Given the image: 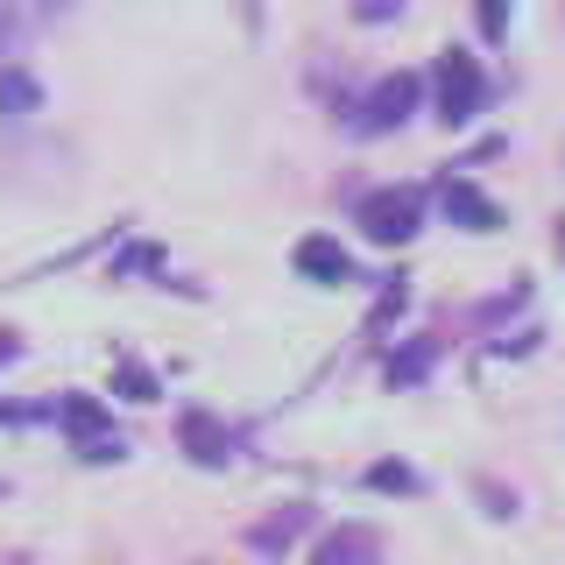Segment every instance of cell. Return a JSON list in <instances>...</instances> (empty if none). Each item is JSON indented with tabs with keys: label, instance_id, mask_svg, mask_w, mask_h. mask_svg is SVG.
<instances>
[{
	"label": "cell",
	"instance_id": "obj_13",
	"mask_svg": "<svg viewBox=\"0 0 565 565\" xmlns=\"http://www.w3.org/2000/svg\"><path fill=\"white\" fill-rule=\"evenodd\" d=\"M120 396H128V403H156V382H149V367H120Z\"/></svg>",
	"mask_w": 565,
	"mask_h": 565
},
{
	"label": "cell",
	"instance_id": "obj_12",
	"mask_svg": "<svg viewBox=\"0 0 565 565\" xmlns=\"http://www.w3.org/2000/svg\"><path fill=\"white\" fill-rule=\"evenodd\" d=\"M367 488H396V494H411V488H417V473H411V467H396V459H382V467H367Z\"/></svg>",
	"mask_w": 565,
	"mask_h": 565
},
{
	"label": "cell",
	"instance_id": "obj_7",
	"mask_svg": "<svg viewBox=\"0 0 565 565\" xmlns=\"http://www.w3.org/2000/svg\"><path fill=\"white\" fill-rule=\"evenodd\" d=\"M297 269L318 276V282H353V255H347L340 241L311 234V241H297Z\"/></svg>",
	"mask_w": 565,
	"mask_h": 565
},
{
	"label": "cell",
	"instance_id": "obj_8",
	"mask_svg": "<svg viewBox=\"0 0 565 565\" xmlns=\"http://www.w3.org/2000/svg\"><path fill=\"white\" fill-rule=\"evenodd\" d=\"M311 523V509H282V516H269V523H255L247 530V544H255L262 558H276V552H290V537Z\"/></svg>",
	"mask_w": 565,
	"mask_h": 565
},
{
	"label": "cell",
	"instance_id": "obj_15",
	"mask_svg": "<svg viewBox=\"0 0 565 565\" xmlns=\"http://www.w3.org/2000/svg\"><path fill=\"white\" fill-rule=\"evenodd\" d=\"M0 361H14V340H8V332H0Z\"/></svg>",
	"mask_w": 565,
	"mask_h": 565
},
{
	"label": "cell",
	"instance_id": "obj_1",
	"mask_svg": "<svg viewBox=\"0 0 565 565\" xmlns=\"http://www.w3.org/2000/svg\"><path fill=\"white\" fill-rule=\"evenodd\" d=\"M481 93H488L481 64H473L467 50H446V57H438V120H446V128H467V120L481 114Z\"/></svg>",
	"mask_w": 565,
	"mask_h": 565
},
{
	"label": "cell",
	"instance_id": "obj_14",
	"mask_svg": "<svg viewBox=\"0 0 565 565\" xmlns=\"http://www.w3.org/2000/svg\"><path fill=\"white\" fill-rule=\"evenodd\" d=\"M481 494H488V502H494V516H516V494H502V488H494V481H481Z\"/></svg>",
	"mask_w": 565,
	"mask_h": 565
},
{
	"label": "cell",
	"instance_id": "obj_6",
	"mask_svg": "<svg viewBox=\"0 0 565 565\" xmlns=\"http://www.w3.org/2000/svg\"><path fill=\"white\" fill-rule=\"evenodd\" d=\"M375 558H382V537L367 523H347L318 544V565H375Z\"/></svg>",
	"mask_w": 565,
	"mask_h": 565
},
{
	"label": "cell",
	"instance_id": "obj_4",
	"mask_svg": "<svg viewBox=\"0 0 565 565\" xmlns=\"http://www.w3.org/2000/svg\"><path fill=\"white\" fill-rule=\"evenodd\" d=\"M234 446H241V438L226 431L220 417H205V411H184V452L199 459V467H226V459H234Z\"/></svg>",
	"mask_w": 565,
	"mask_h": 565
},
{
	"label": "cell",
	"instance_id": "obj_5",
	"mask_svg": "<svg viewBox=\"0 0 565 565\" xmlns=\"http://www.w3.org/2000/svg\"><path fill=\"white\" fill-rule=\"evenodd\" d=\"M438 199H446V212H452L459 226H473V234H494V226H502V205L481 199L467 177H446V191H438Z\"/></svg>",
	"mask_w": 565,
	"mask_h": 565
},
{
	"label": "cell",
	"instance_id": "obj_11",
	"mask_svg": "<svg viewBox=\"0 0 565 565\" xmlns=\"http://www.w3.org/2000/svg\"><path fill=\"white\" fill-rule=\"evenodd\" d=\"M57 417H64V424H71V431H78V438H85V446H93V438H99V403L71 396V403H57Z\"/></svg>",
	"mask_w": 565,
	"mask_h": 565
},
{
	"label": "cell",
	"instance_id": "obj_2",
	"mask_svg": "<svg viewBox=\"0 0 565 565\" xmlns=\"http://www.w3.org/2000/svg\"><path fill=\"white\" fill-rule=\"evenodd\" d=\"M417 220H424V199H417L411 184L361 199V226H367V241H382V247H403V241L417 234Z\"/></svg>",
	"mask_w": 565,
	"mask_h": 565
},
{
	"label": "cell",
	"instance_id": "obj_3",
	"mask_svg": "<svg viewBox=\"0 0 565 565\" xmlns=\"http://www.w3.org/2000/svg\"><path fill=\"white\" fill-rule=\"evenodd\" d=\"M417 93H424V85L411 78V71L382 78L375 93H367V106H361V120H353V128H361V135H388V128H403V120H411V106H417Z\"/></svg>",
	"mask_w": 565,
	"mask_h": 565
},
{
	"label": "cell",
	"instance_id": "obj_9",
	"mask_svg": "<svg viewBox=\"0 0 565 565\" xmlns=\"http://www.w3.org/2000/svg\"><path fill=\"white\" fill-rule=\"evenodd\" d=\"M35 106H43V85H35L29 71L0 64V114H8V120H22V114H35Z\"/></svg>",
	"mask_w": 565,
	"mask_h": 565
},
{
	"label": "cell",
	"instance_id": "obj_10",
	"mask_svg": "<svg viewBox=\"0 0 565 565\" xmlns=\"http://www.w3.org/2000/svg\"><path fill=\"white\" fill-rule=\"evenodd\" d=\"M431 353H438V340H417L411 353H388V382H417L431 367Z\"/></svg>",
	"mask_w": 565,
	"mask_h": 565
}]
</instances>
